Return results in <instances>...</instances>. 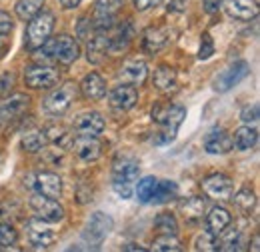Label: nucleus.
I'll list each match as a JSON object with an SVG mask.
<instances>
[{
    "label": "nucleus",
    "instance_id": "f257e3e1",
    "mask_svg": "<svg viewBox=\"0 0 260 252\" xmlns=\"http://www.w3.org/2000/svg\"><path fill=\"white\" fill-rule=\"evenodd\" d=\"M44 54L46 60H56L60 64H72L78 56H80V46L78 42L68 36V34H60L56 38H48L40 48H36Z\"/></svg>",
    "mask_w": 260,
    "mask_h": 252
},
{
    "label": "nucleus",
    "instance_id": "f03ea898",
    "mask_svg": "<svg viewBox=\"0 0 260 252\" xmlns=\"http://www.w3.org/2000/svg\"><path fill=\"white\" fill-rule=\"evenodd\" d=\"M54 28V14L48 12V10H40L38 14H34L28 22V28L24 34V44L28 50H36L40 48L52 34Z\"/></svg>",
    "mask_w": 260,
    "mask_h": 252
},
{
    "label": "nucleus",
    "instance_id": "7ed1b4c3",
    "mask_svg": "<svg viewBox=\"0 0 260 252\" xmlns=\"http://www.w3.org/2000/svg\"><path fill=\"white\" fill-rule=\"evenodd\" d=\"M184 118H186V108L180 104L166 102V104H156L152 108V122H156L166 132L176 134L178 126L184 122Z\"/></svg>",
    "mask_w": 260,
    "mask_h": 252
},
{
    "label": "nucleus",
    "instance_id": "20e7f679",
    "mask_svg": "<svg viewBox=\"0 0 260 252\" xmlns=\"http://www.w3.org/2000/svg\"><path fill=\"white\" fill-rule=\"evenodd\" d=\"M76 94H78V84H74V82H66V84H62L60 88L52 90L50 94L46 96L44 102H42V106H44V110H46L48 114H52V116H60V114H64L66 110L70 108V104L74 102Z\"/></svg>",
    "mask_w": 260,
    "mask_h": 252
},
{
    "label": "nucleus",
    "instance_id": "39448f33",
    "mask_svg": "<svg viewBox=\"0 0 260 252\" xmlns=\"http://www.w3.org/2000/svg\"><path fill=\"white\" fill-rule=\"evenodd\" d=\"M60 80V72L54 68V66H48V64H36L24 70V82L26 86L30 88H50L54 86L56 82Z\"/></svg>",
    "mask_w": 260,
    "mask_h": 252
},
{
    "label": "nucleus",
    "instance_id": "423d86ee",
    "mask_svg": "<svg viewBox=\"0 0 260 252\" xmlns=\"http://www.w3.org/2000/svg\"><path fill=\"white\" fill-rule=\"evenodd\" d=\"M30 208L36 212L38 218L46 222H60L64 218V208L56 198L44 196L40 192H36L30 196Z\"/></svg>",
    "mask_w": 260,
    "mask_h": 252
},
{
    "label": "nucleus",
    "instance_id": "0eeeda50",
    "mask_svg": "<svg viewBox=\"0 0 260 252\" xmlns=\"http://www.w3.org/2000/svg\"><path fill=\"white\" fill-rule=\"evenodd\" d=\"M112 226H114V220H112L108 214H104V212H94V214L90 216V220L86 222L84 240H86L92 248H98V246L104 242V238L108 236V232L112 230Z\"/></svg>",
    "mask_w": 260,
    "mask_h": 252
},
{
    "label": "nucleus",
    "instance_id": "6e6552de",
    "mask_svg": "<svg viewBox=\"0 0 260 252\" xmlns=\"http://www.w3.org/2000/svg\"><path fill=\"white\" fill-rule=\"evenodd\" d=\"M26 238L32 248H48L56 240V232L42 218H32L26 222Z\"/></svg>",
    "mask_w": 260,
    "mask_h": 252
},
{
    "label": "nucleus",
    "instance_id": "1a4fd4ad",
    "mask_svg": "<svg viewBox=\"0 0 260 252\" xmlns=\"http://www.w3.org/2000/svg\"><path fill=\"white\" fill-rule=\"evenodd\" d=\"M30 106V98L26 94H12L0 102V124H10L18 120Z\"/></svg>",
    "mask_w": 260,
    "mask_h": 252
},
{
    "label": "nucleus",
    "instance_id": "9d476101",
    "mask_svg": "<svg viewBox=\"0 0 260 252\" xmlns=\"http://www.w3.org/2000/svg\"><path fill=\"white\" fill-rule=\"evenodd\" d=\"M250 74V66L244 60H238L232 66H228L222 74H218V78L214 80V90L218 92H228L232 86H236L238 82H242L246 76Z\"/></svg>",
    "mask_w": 260,
    "mask_h": 252
},
{
    "label": "nucleus",
    "instance_id": "9b49d317",
    "mask_svg": "<svg viewBox=\"0 0 260 252\" xmlns=\"http://www.w3.org/2000/svg\"><path fill=\"white\" fill-rule=\"evenodd\" d=\"M202 188L206 192V196L216 198V200H228L234 194V182L226 174H210L202 180Z\"/></svg>",
    "mask_w": 260,
    "mask_h": 252
},
{
    "label": "nucleus",
    "instance_id": "f8f14e48",
    "mask_svg": "<svg viewBox=\"0 0 260 252\" xmlns=\"http://www.w3.org/2000/svg\"><path fill=\"white\" fill-rule=\"evenodd\" d=\"M72 152L80 160H84V162H92V160L100 158V154H102V142L98 140L96 136L78 134L72 140Z\"/></svg>",
    "mask_w": 260,
    "mask_h": 252
},
{
    "label": "nucleus",
    "instance_id": "ddd939ff",
    "mask_svg": "<svg viewBox=\"0 0 260 252\" xmlns=\"http://www.w3.org/2000/svg\"><path fill=\"white\" fill-rule=\"evenodd\" d=\"M148 78V66L144 60H126L118 72V80L130 86H142Z\"/></svg>",
    "mask_w": 260,
    "mask_h": 252
},
{
    "label": "nucleus",
    "instance_id": "4468645a",
    "mask_svg": "<svg viewBox=\"0 0 260 252\" xmlns=\"http://www.w3.org/2000/svg\"><path fill=\"white\" fill-rule=\"evenodd\" d=\"M108 102L112 108L120 110V112H126L130 108H134V104L138 102V90L130 84H122V86H116L110 90L108 94Z\"/></svg>",
    "mask_w": 260,
    "mask_h": 252
},
{
    "label": "nucleus",
    "instance_id": "2eb2a0df",
    "mask_svg": "<svg viewBox=\"0 0 260 252\" xmlns=\"http://www.w3.org/2000/svg\"><path fill=\"white\" fill-rule=\"evenodd\" d=\"M138 162L132 158H122L112 168V184H132L138 178Z\"/></svg>",
    "mask_w": 260,
    "mask_h": 252
},
{
    "label": "nucleus",
    "instance_id": "dca6fc26",
    "mask_svg": "<svg viewBox=\"0 0 260 252\" xmlns=\"http://www.w3.org/2000/svg\"><path fill=\"white\" fill-rule=\"evenodd\" d=\"M204 150L208 154H226L232 150V138L226 130L218 128V130H212L206 134L204 138Z\"/></svg>",
    "mask_w": 260,
    "mask_h": 252
},
{
    "label": "nucleus",
    "instance_id": "f3484780",
    "mask_svg": "<svg viewBox=\"0 0 260 252\" xmlns=\"http://www.w3.org/2000/svg\"><path fill=\"white\" fill-rule=\"evenodd\" d=\"M74 130L84 136H98L104 130V118H102V114H98L94 110L82 112V114H78V118L74 122Z\"/></svg>",
    "mask_w": 260,
    "mask_h": 252
},
{
    "label": "nucleus",
    "instance_id": "a211bd4d",
    "mask_svg": "<svg viewBox=\"0 0 260 252\" xmlns=\"http://www.w3.org/2000/svg\"><path fill=\"white\" fill-rule=\"evenodd\" d=\"M78 88L82 90V94L86 96L88 100H100L106 94V80L98 72H90V74H86L82 78Z\"/></svg>",
    "mask_w": 260,
    "mask_h": 252
},
{
    "label": "nucleus",
    "instance_id": "6ab92c4d",
    "mask_svg": "<svg viewBox=\"0 0 260 252\" xmlns=\"http://www.w3.org/2000/svg\"><path fill=\"white\" fill-rule=\"evenodd\" d=\"M226 12L236 20H250L258 14V4L256 0H228Z\"/></svg>",
    "mask_w": 260,
    "mask_h": 252
},
{
    "label": "nucleus",
    "instance_id": "aec40b11",
    "mask_svg": "<svg viewBox=\"0 0 260 252\" xmlns=\"http://www.w3.org/2000/svg\"><path fill=\"white\" fill-rule=\"evenodd\" d=\"M36 186H38L40 194L50 196V198H60V194H62V180L54 172H40V174H36Z\"/></svg>",
    "mask_w": 260,
    "mask_h": 252
},
{
    "label": "nucleus",
    "instance_id": "412c9836",
    "mask_svg": "<svg viewBox=\"0 0 260 252\" xmlns=\"http://www.w3.org/2000/svg\"><path fill=\"white\" fill-rule=\"evenodd\" d=\"M120 0H98L96 2V30L110 28V22L114 18V12L118 10Z\"/></svg>",
    "mask_w": 260,
    "mask_h": 252
},
{
    "label": "nucleus",
    "instance_id": "4be33fe9",
    "mask_svg": "<svg viewBox=\"0 0 260 252\" xmlns=\"http://www.w3.org/2000/svg\"><path fill=\"white\" fill-rule=\"evenodd\" d=\"M258 142V130L256 128H252L250 124L246 126H240L236 132H234V136H232V146L236 148V150H250L254 144Z\"/></svg>",
    "mask_w": 260,
    "mask_h": 252
},
{
    "label": "nucleus",
    "instance_id": "5701e85b",
    "mask_svg": "<svg viewBox=\"0 0 260 252\" xmlns=\"http://www.w3.org/2000/svg\"><path fill=\"white\" fill-rule=\"evenodd\" d=\"M108 44H110V36L104 34V30H96L92 38H88V60L100 62L108 50Z\"/></svg>",
    "mask_w": 260,
    "mask_h": 252
},
{
    "label": "nucleus",
    "instance_id": "b1692460",
    "mask_svg": "<svg viewBox=\"0 0 260 252\" xmlns=\"http://www.w3.org/2000/svg\"><path fill=\"white\" fill-rule=\"evenodd\" d=\"M176 82H178V78H176V70L172 66L162 64L154 70V86L160 92H172L176 88Z\"/></svg>",
    "mask_w": 260,
    "mask_h": 252
},
{
    "label": "nucleus",
    "instance_id": "393cba45",
    "mask_svg": "<svg viewBox=\"0 0 260 252\" xmlns=\"http://www.w3.org/2000/svg\"><path fill=\"white\" fill-rule=\"evenodd\" d=\"M230 220H232V216H230V212H228L226 208L216 206V208H212V210L208 212V216H206V226H208V230H210L212 234H220V232H224L228 226H230Z\"/></svg>",
    "mask_w": 260,
    "mask_h": 252
},
{
    "label": "nucleus",
    "instance_id": "a878e982",
    "mask_svg": "<svg viewBox=\"0 0 260 252\" xmlns=\"http://www.w3.org/2000/svg\"><path fill=\"white\" fill-rule=\"evenodd\" d=\"M178 208L186 220H198V218H202V214L206 210V200L200 196H190V198L182 200L178 204Z\"/></svg>",
    "mask_w": 260,
    "mask_h": 252
},
{
    "label": "nucleus",
    "instance_id": "bb28decb",
    "mask_svg": "<svg viewBox=\"0 0 260 252\" xmlns=\"http://www.w3.org/2000/svg\"><path fill=\"white\" fill-rule=\"evenodd\" d=\"M176 194H178V184H176L174 180H158L150 202H154V204H164V202L176 198Z\"/></svg>",
    "mask_w": 260,
    "mask_h": 252
},
{
    "label": "nucleus",
    "instance_id": "cd10ccee",
    "mask_svg": "<svg viewBox=\"0 0 260 252\" xmlns=\"http://www.w3.org/2000/svg\"><path fill=\"white\" fill-rule=\"evenodd\" d=\"M166 42H168V32L164 30V28L154 26V28H148V30L144 32V48L148 52L160 50Z\"/></svg>",
    "mask_w": 260,
    "mask_h": 252
},
{
    "label": "nucleus",
    "instance_id": "c85d7f7f",
    "mask_svg": "<svg viewBox=\"0 0 260 252\" xmlns=\"http://www.w3.org/2000/svg\"><path fill=\"white\" fill-rule=\"evenodd\" d=\"M44 144H46V132H44V130H38V128L24 132V136H22V140H20V146H22L26 152H38Z\"/></svg>",
    "mask_w": 260,
    "mask_h": 252
},
{
    "label": "nucleus",
    "instance_id": "c756f323",
    "mask_svg": "<svg viewBox=\"0 0 260 252\" xmlns=\"http://www.w3.org/2000/svg\"><path fill=\"white\" fill-rule=\"evenodd\" d=\"M152 250L156 252H178L182 250L180 240L176 238V234H160L154 238L152 242Z\"/></svg>",
    "mask_w": 260,
    "mask_h": 252
},
{
    "label": "nucleus",
    "instance_id": "7c9ffc66",
    "mask_svg": "<svg viewBox=\"0 0 260 252\" xmlns=\"http://www.w3.org/2000/svg\"><path fill=\"white\" fill-rule=\"evenodd\" d=\"M44 0H18L16 2V14L20 20H30L34 14L42 10Z\"/></svg>",
    "mask_w": 260,
    "mask_h": 252
},
{
    "label": "nucleus",
    "instance_id": "2f4dec72",
    "mask_svg": "<svg viewBox=\"0 0 260 252\" xmlns=\"http://www.w3.org/2000/svg\"><path fill=\"white\" fill-rule=\"evenodd\" d=\"M156 182H158V178H154V176H144V178L138 182V186H136V196H138L140 202L148 204V202L152 200V194H154V188H156Z\"/></svg>",
    "mask_w": 260,
    "mask_h": 252
},
{
    "label": "nucleus",
    "instance_id": "473e14b6",
    "mask_svg": "<svg viewBox=\"0 0 260 252\" xmlns=\"http://www.w3.org/2000/svg\"><path fill=\"white\" fill-rule=\"evenodd\" d=\"M154 228H156L160 234H176V232H178V222H176V218H174L172 214L162 212V214L156 216Z\"/></svg>",
    "mask_w": 260,
    "mask_h": 252
},
{
    "label": "nucleus",
    "instance_id": "72a5a7b5",
    "mask_svg": "<svg viewBox=\"0 0 260 252\" xmlns=\"http://www.w3.org/2000/svg\"><path fill=\"white\" fill-rule=\"evenodd\" d=\"M196 250H218V234H212L210 230L198 234L194 240Z\"/></svg>",
    "mask_w": 260,
    "mask_h": 252
},
{
    "label": "nucleus",
    "instance_id": "f704fd0d",
    "mask_svg": "<svg viewBox=\"0 0 260 252\" xmlns=\"http://www.w3.org/2000/svg\"><path fill=\"white\" fill-rule=\"evenodd\" d=\"M234 202H236V206H240L244 212H250V210L254 208V204H256V196H254V192L250 188H242V190H238V194L234 196Z\"/></svg>",
    "mask_w": 260,
    "mask_h": 252
},
{
    "label": "nucleus",
    "instance_id": "c9c22d12",
    "mask_svg": "<svg viewBox=\"0 0 260 252\" xmlns=\"http://www.w3.org/2000/svg\"><path fill=\"white\" fill-rule=\"evenodd\" d=\"M242 248V236L238 230L228 232L222 240H218V250H240Z\"/></svg>",
    "mask_w": 260,
    "mask_h": 252
},
{
    "label": "nucleus",
    "instance_id": "e433bc0d",
    "mask_svg": "<svg viewBox=\"0 0 260 252\" xmlns=\"http://www.w3.org/2000/svg\"><path fill=\"white\" fill-rule=\"evenodd\" d=\"M16 240H18V234H16V230H14L10 224H4V222H0V246H2V248H6V246H12Z\"/></svg>",
    "mask_w": 260,
    "mask_h": 252
},
{
    "label": "nucleus",
    "instance_id": "4c0bfd02",
    "mask_svg": "<svg viewBox=\"0 0 260 252\" xmlns=\"http://www.w3.org/2000/svg\"><path fill=\"white\" fill-rule=\"evenodd\" d=\"M214 54V42L210 38V34H204L202 36V42H200V50H198V58L200 60H206Z\"/></svg>",
    "mask_w": 260,
    "mask_h": 252
},
{
    "label": "nucleus",
    "instance_id": "58836bf2",
    "mask_svg": "<svg viewBox=\"0 0 260 252\" xmlns=\"http://www.w3.org/2000/svg\"><path fill=\"white\" fill-rule=\"evenodd\" d=\"M240 118H242V122H246V124H256V122H258V118H260L258 104H250V106L242 108Z\"/></svg>",
    "mask_w": 260,
    "mask_h": 252
},
{
    "label": "nucleus",
    "instance_id": "ea45409f",
    "mask_svg": "<svg viewBox=\"0 0 260 252\" xmlns=\"http://www.w3.org/2000/svg\"><path fill=\"white\" fill-rule=\"evenodd\" d=\"M12 18H10V14L8 12H4V10H0V36H6V34H10L12 32Z\"/></svg>",
    "mask_w": 260,
    "mask_h": 252
},
{
    "label": "nucleus",
    "instance_id": "a19ab883",
    "mask_svg": "<svg viewBox=\"0 0 260 252\" xmlns=\"http://www.w3.org/2000/svg\"><path fill=\"white\" fill-rule=\"evenodd\" d=\"M158 2H160V0H132V4H134L136 10H148V8L156 6Z\"/></svg>",
    "mask_w": 260,
    "mask_h": 252
},
{
    "label": "nucleus",
    "instance_id": "79ce46f5",
    "mask_svg": "<svg viewBox=\"0 0 260 252\" xmlns=\"http://www.w3.org/2000/svg\"><path fill=\"white\" fill-rule=\"evenodd\" d=\"M12 82H14V76H12V74H4L2 80H0V94L8 92V90L12 88Z\"/></svg>",
    "mask_w": 260,
    "mask_h": 252
},
{
    "label": "nucleus",
    "instance_id": "37998d69",
    "mask_svg": "<svg viewBox=\"0 0 260 252\" xmlns=\"http://www.w3.org/2000/svg\"><path fill=\"white\" fill-rule=\"evenodd\" d=\"M202 2H204V10L210 12V14L216 12L220 8V4H222V0H202Z\"/></svg>",
    "mask_w": 260,
    "mask_h": 252
},
{
    "label": "nucleus",
    "instance_id": "c03bdc74",
    "mask_svg": "<svg viewBox=\"0 0 260 252\" xmlns=\"http://www.w3.org/2000/svg\"><path fill=\"white\" fill-rule=\"evenodd\" d=\"M60 4H62L64 8H76V6L80 4V0H60Z\"/></svg>",
    "mask_w": 260,
    "mask_h": 252
},
{
    "label": "nucleus",
    "instance_id": "a18cd8bd",
    "mask_svg": "<svg viewBox=\"0 0 260 252\" xmlns=\"http://www.w3.org/2000/svg\"><path fill=\"white\" fill-rule=\"evenodd\" d=\"M180 4H182V0H172V2H168V8H174V10H180V8H182Z\"/></svg>",
    "mask_w": 260,
    "mask_h": 252
},
{
    "label": "nucleus",
    "instance_id": "49530a36",
    "mask_svg": "<svg viewBox=\"0 0 260 252\" xmlns=\"http://www.w3.org/2000/svg\"><path fill=\"white\" fill-rule=\"evenodd\" d=\"M124 250H140V252H144L146 248H142V246H138V244H128V246H124Z\"/></svg>",
    "mask_w": 260,
    "mask_h": 252
},
{
    "label": "nucleus",
    "instance_id": "de8ad7c7",
    "mask_svg": "<svg viewBox=\"0 0 260 252\" xmlns=\"http://www.w3.org/2000/svg\"><path fill=\"white\" fill-rule=\"evenodd\" d=\"M258 244H260L258 236H254V238H252V250H254V252H258V248H260Z\"/></svg>",
    "mask_w": 260,
    "mask_h": 252
}]
</instances>
